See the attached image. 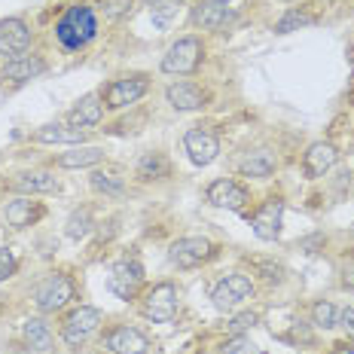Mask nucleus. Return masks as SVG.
<instances>
[{
	"mask_svg": "<svg viewBox=\"0 0 354 354\" xmlns=\"http://www.w3.org/2000/svg\"><path fill=\"white\" fill-rule=\"evenodd\" d=\"M55 162H58V168H92L98 162H104V147H88V144L71 147Z\"/></svg>",
	"mask_w": 354,
	"mask_h": 354,
	"instance_id": "nucleus-24",
	"label": "nucleus"
},
{
	"mask_svg": "<svg viewBox=\"0 0 354 354\" xmlns=\"http://www.w3.org/2000/svg\"><path fill=\"white\" fill-rule=\"evenodd\" d=\"M168 159L162 156V153L156 150H150V153H144L141 159H138V165H135V174L141 177V180H162V177H168Z\"/></svg>",
	"mask_w": 354,
	"mask_h": 354,
	"instance_id": "nucleus-26",
	"label": "nucleus"
},
{
	"mask_svg": "<svg viewBox=\"0 0 354 354\" xmlns=\"http://www.w3.org/2000/svg\"><path fill=\"white\" fill-rule=\"evenodd\" d=\"M336 321H339V308L330 299H318L312 306V324L318 330H333Z\"/></svg>",
	"mask_w": 354,
	"mask_h": 354,
	"instance_id": "nucleus-30",
	"label": "nucleus"
},
{
	"mask_svg": "<svg viewBox=\"0 0 354 354\" xmlns=\"http://www.w3.org/2000/svg\"><path fill=\"white\" fill-rule=\"evenodd\" d=\"M46 73V62H43L40 55H19V58H10V62L3 64V71H0V80L3 83H12V86H21L28 83V80H37Z\"/></svg>",
	"mask_w": 354,
	"mask_h": 354,
	"instance_id": "nucleus-17",
	"label": "nucleus"
},
{
	"mask_svg": "<svg viewBox=\"0 0 354 354\" xmlns=\"http://www.w3.org/2000/svg\"><path fill=\"white\" fill-rule=\"evenodd\" d=\"M308 25H315L312 12H306L302 6H290V10L275 21V34H290V31H299V28H308Z\"/></svg>",
	"mask_w": 354,
	"mask_h": 354,
	"instance_id": "nucleus-28",
	"label": "nucleus"
},
{
	"mask_svg": "<svg viewBox=\"0 0 354 354\" xmlns=\"http://www.w3.org/2000/svg\"><path fill=\"white\" fill-rule=\"evenodd\" d=\"M281 217H284L281 198H266L260 208H257L254 220H250V226H254V235L260 241H275L278 235H281Z\"/></svg>",
	"mask_w": 354,
	"mask_h": 354,
	"instance_id": "nucleus-13",
	"label": "nucleus"
},
{
	"mask_svg": "<svg viewBox=\"0 0 354 354\" xmlns=\"http://www.w3.org/2000/svg\"><path fill=\"white\" fill-rule=\"evenodd\" d=\"M205 62V43L198 40V37H180V40H174L171 46L165 49V55H162V73H171V77H189V73H196L202 68Z\"/></svg>",
	"mask_w": 354,
	"mask_h": 354,
	"instance_id": "nucleus-2",
	"label": "nucleus"
},
{
	"mask_svg": "<svg viewBox=\"0 0 354 354\" xmlns=\"http://www.w3.org/2000/svg\"><path fill=\"white\" fill-rule=\"evenodd\" d=\"M254 324H257V312H239L226 324V330H230V336H245V330H250Z\"/></svg>",
	"mask_w": 354,
	"mask_h": 354,
	"instance_id": "nucleus-32",
	"label": "nucleus"
},
{
	"mask_svg": "<svg viewBox=\"0 0 354 354\" xmlns=\"http://www.w3.org/2000/svg\"><path fill=\"white\" fill-rule=\"evenodd\" d=\"M34 141L80 147V144H86V129H77V125H71V122H46L34 131Z\"/></svg>",
	"mask_w": 354,
	"mask_h": 354,
	"instance_id": "nucleus-23",
	"label": "nucleus"
},
{
	"mask_svg": "<svg viewBox=\"0 0 354 354\" xmlns=\"http://www.w3.org/2000/svg\"><path fill=\"white\" fill-rule=\"evenodd\" d=\"M278 168V156L272 150H248L245 156L239 159V174L241 177H254V180H266V177H272Z\"/></svg>",
	"mask_w": 354,
	"mask_h": 354,
	"instance_id": "nucleus-21",
	"label": "nucleus"
},
{
	"mask_svg": "<svg viewBox=\"0 0 354 354\" xmlns=\"http://www.w3.org/2000/svg\"><path fill=\"white\" fill-rule=\"evenodd\" d=\"M95 230V220H92V211L88 208H77V211H71V217H68V223H64V235H68L71 241H83L88 239Z\"/></svg>",
	"mask_w": 354,
	"mask_h": 354,
	"instance_id": "nucleus-27",
	"label": "nucleus"
},
{
	"mask_svg": "<svg viewBox=\"0 0 354 354\" xmlns=\"http://www.w3.org/2000/svg\"><path fill=\"white\" fill-rule=\"evenodd\" d=\"M339 284H342L345 290H354V260L339 269Z\"/></svg>",
	"mask_w": 354,
	"mask_h": 354,
	"instance_id": "nucleus-36",
	"label": "nucleus"
},
{
	"mask_svg": "<svg viewBox=\"0 0 354 354\" xmlns=\"http://www.w3.org/2000/svg\"><path fill=\"white\" fill-rule=\"evenodd\" d=\"M104 98H101V92H88L83 95V98L73 104V110L68 113V122L77 125V129H92V125H98L101 120H104Z\"/></svg>",
	"mask_w": 354,
	"mask_h": 354,
	"instance_id": "nucleus-19",
	"label": "nucleus"
},
{
	"mask_svg": "<svg viewBox=\"0 0 354 354\" xmlns=\"http://www.w3.org/2000/svg\"><path fill=\"white\" fill-rule=\"evenodd\" d=\"M19 196H46V193H58V177L55 171H21L12 177L10 183Z\"/></svg>",
	"mask_w": 354,
	"mask_h": 354,
	"instance_id": "nucleus-20",
	"label": "nucleus"
},
{
	"mask_svg": "<svg viewBox=\"0 0 354 354\" xmlns=\"http://www.w3.org/2000/svg\"><path fill=\"white\" fill-rule=\"evenodd\" d=\"M183 150H187V156L193 165L205 168L220 156V141L208 129H189L187 135H183Z\"/></svg>",
	"mask_w": 354,
	"mask_h": 354,
	"instance_id": "nucleus-12",
	"label": "nucleus"
},
{
	"mask_svg": "<svg viewBox=\"0 0 354 354\" xmlns=\"http://www.w3.org/2000/svg\"><path fill=\"white\" fill-rule=\"evenodd\" d=\"M211 3H230V0H211Z\"/></svg>",
	"mask_w": 354,
	"mask_h": 354,
	"instance_id": "nucleus-38",
	"label": "nucleus"
},
{
	"mask_svg": "<svg viewBox=\"0 0 354 354\" xmlns=\"http://www.w3.org/2000/svg\"><path fill=\"white\" fill-rule=\"evenodd\" d=\"M21 336H25V345L31 351H49L53 348V330L43 318H28L21 324Z\"/></svg>",
	"mask_w": 354,
	"mask_h": 354,
	"instance_id": "nucleus-25",
	"label": "nucleus"
},
{
	"mask_svg": "<svg viewBox=\"0 0 354 354\" xmlns=\"http://www.w3.org/2000/svg\"><path fill=\"white\" fill-rule=\"evenodd\" d=\"M339 162V150L336 144L330 141H315L308 144L306 156H302V171H306L308 180H318V177H324Z\"/></svg>",
	"mask_w": 354,
	"mask_h": 354,
	"instance_id": "nucleus-14",
	"label": "nucleus"
},
{
	"mask_svg": "<svg viewBox=\"0 0 354 354\" xmlns=\"http://www.w3.org/2000/svg\"><path fill=\"white\" fill-rule=\"evenodd\" d=\"M189 21H193L196 28H202V31H223L230 21H235V12L226 3H211V0H205V3H196L193 10H189Z\"/></svg>",
	"mask_w": 354,
	"mask_h": 354,
	"instance_id": "nucleus-16",
	"label": "nucleus"
},
{
	"mask_svg": "<svg viewBox=\"0 0 354 354\" xmlns=\"http://www.w3.org/2000/svg\"><path fill=\"white\" fill-rule=\"evenodd\" d=\"M336 354H354V348H348V345H342V348H336Z\"/></svg>",
	"mask_w": 354,
	"mask_h": 354,
	"instance_id": "nucleus-37",
	"label": "nucleus"
},
{
	"mask_svg": "<svg viewBox=\"0 0 354 354\" xmlns=\"http://www.w3.org/2000/svg\"><path fill=\"white\" fill-rule=\"evenodd\" d=\"M144 281H147V272L138 257H122L110 266V275H107V287L116 299H138V293L144 290Z\"/></svg>",
	"mask_w": 354,
	"mask_h": 354,
	"instance_id": "nucleus-4",
	"label": "nucleus"
},
{
	"mask_svg": "<svg viewBox=\"0 0 354 354\" xmlns=\"http://www.w3.org/2000/svg\"><path fill=\"white\" fill-rule=\"evenodd\" d=\"M205 196H208V202L214 208H226V211H241L250 198L248 189L241 187V183H235L232 177H217V180H211Z\"/></svg>",
	"mask_w": 354,
	"mask_h": 354,
	"instance_id": "nucleus-11",
	"label": "nucleus"
},
{
	"mask_svg": "<svg viewBox=\"0 0 354 354\" xmlns=\"http://www.w3.org/2000/svg\"><path fill=\"white\" fill-rule=\"evenodd\" d=\"M257 287L250 281V275L245 272H232V275L220 278L217 287L211 290V306L217 308V312H235L239 306H245L248 299H254Z\"/></svg>",
	"mask_w": 354,
	"mask_h": 354,
	"instance_id": "nucleus-5",
	"label": "nucleus"
},
{
	"mask_svg": "<svg viewBox=\"0 0 354 354\" xmlns=\"http://www.w3.org/2000/svg\"><path fill=\"white\" fill-rule=\"evenodd\" d=\"M129 10H131V0H101V12H104V19H110V21L122 19Z\"/></svg>",
	"mask_w": 354,
	"mask_h": 354,
	"instance_id": "nucleus-34",
	"label": "nucleus"
},
{
	"mask_svg": "<svg viewBox=\"0 0 354 354\" xmlns=\"http://www.w3.org/2000/svg\"><path fill=\"white\" fill-rule=\"evenodd\" d=\"M147 88H150V77L147 73H129V77L110 80L104 92H101V98H104L107 110H122V107H131L135 101H141Z\"/></svg>",
	"mask_w": 354,
	"mask_h": 354,
	"instance_id": "nucleus-6",
	"label": "nucleus"
},
{
	"mask_svg": "<svg viewBox=\"0 0 354 354\" xmlns=\"http://www.w3.org/2000/svg\"><path fill=\"white\" fill-rule=\"evenodd\" d=\"M88 183H92L95 193H104V196H113V198L125 193L122 177H116V174H110V171H92Z\"/></svg>",
	"mask_w": 354,
	"mask_h": 354,
	"instance_id": "nucleus-29",
	"label": "nucleus"
},
{
	"mask_svg": "<svg viewBox=\"0 0 354 354\" xmlns=\"http://www.w3.org/2000/svg\"><path fill=\"white\" fill-rule=\"evenodd\" d=\"M95 34H98V19H95L92 6H71L55 21V37L64 49H83L86 43L95 40Z\"/></svg>",
	"mask_w": 354,
	"mask_h": 354,
	"instance_id": "nucleus-1",
	"label": "nucleus"
},
{
	"mask_svg": "<svg viewBox=\"0 0 354 354\" xmlns=\"http://www.w3.org/2000/svg\"><path fill=\"white\" fill-rule=\"evenodd\" d=\"M165 101L171 104L177 113H189V110H202L205 101H208V95H205L202 86L189 83V80H177L165 88Z\"/></svg>",
	"mask_w": 354,
	"mask_h": 354,
	"instance_id": "nucleus-15",
	"label": "nucleus"
},
{
	"mask_svg": "<svg viewBox=\"0 0 354 354\" xmlns=\"http://www.w3.org/2000/svg\"><path fill=\"white\" fill-rule=\"evenodd\" d=\"M101 327V312L92 306H77L68 312V318L62 324V339L68 348H83V345L98 333Z\"/></svg>",
	"mask_w": 354,
	"mask_h": 354,
	"instance_id": "nucleus-7",
	"label": "nucleus"
},
{
	"mask_svg": "<svg viewBox=\"0 0 354 354\" xmlns=\"http://www.w3.org/2000/svg\"><path fill=\"white\" fill-rule=\"evenodd\" d=\"M214 254H217V245L211 239H205V235H187V239H177L168 248V263L177 266V269H196V266L208 263Z\"/></svg>",
	"mask_w": 354,
	"mask_h": 354,
	"instance_id": "nucleus-9",
	"label": "nucleus"
},
{
	"mask_svg": "<svg viewBox=\"0 0 354 354\" xmlns=\"http://www.w3.org/2000/svg\"><path fill=\"white\" fill-rule=\"evenodd\" d=\"M6 223L12 226V230H28V226H34L37 220L43 217V205L34 202L31 196H16L10 198V205H6Z\"/></svg>",
	"mask_w": 354,
	"mask_h": 354,
	"instance_id": "nucleus-22",
	"label": "nucleus"
},
{
	"mask_svg": "<svg viewBox=\"0 0 354 354\" xmlns=\"http://www.w3.org/2000/svg\"><path fill=\"white\" fill-rule=\"evenodd\" d=\"M104 348L113 354H147L150 351V339L135 327H113L104 336Z\"/></svg>",
	"mask_w": 354,
	"mask_h": 354,
	"instance_id": "nucleus-18",
	"label": "nucleus"
},
{
	"mask_svg": "<svg viewBox=\"0 0 354 354\" xmlns=\"http://www.w3.org/2000/svg\"><path fill=\"white\" fill-rule=\"evenodd\" d=\"M217 354H257V345L250 342L248 336H230L217 348Z\"/></svg>",
	"mask_w": 354,
	"mask_h": 354,
	"instance_id": "nucleus-31",
	"label": "nucleus"
},
{
	"mask_svg": "<svg viewBox=\"0 0 354 354\" xmlns=\"http://www.w3.org/2000/svg\"><path fill=\"white\" fill-rule=\"evenodd\" d=\"M31 40H34V34L25 19H19V16L0 19V55H3L6 62L19 58V55H28Z\"/></svg>",
	"mask_w": 354,
	"mask_h": 354,
	"instance_id": "nucleus-10",
	"label": "nucleus"
},
{
	"mask_svg": "<svg viewBox=\"0 0 354 354\" xmlns=\"http://www.w3.org/2000/svg\"><path fill=\"white\" fill-rule=\"evenodd\" d=\"M339 327H342V333L348 336V339H354V308H342L339 312Z\"/></svg>",
	"mask_w": 354,
	"mask_h": 354,
	"instance_id": "nucleus-35",
	"label": "nucleus"
},
{
	"mask_svg": "<svg viewBox=\"0 0 354 354\" xmlns=\"http://www.w3.org/2000/svg\"><path fill=\"white\" fill-rule=\"evenodd\" d=\"M16 269H19V260L12 254V248H0V284L10 281L16 275Z\"/></svg>",
	"mask_w": 354,
	"mask_h": 354,
	"instance_id": "nucleus-33",
	"label": "nucleus"
},
{
	"mask_svg": "<svg viewBox=\"0 0 354 354\" xmlns=\"http://www.w3.org/2000/svg\"><path fill=\"white\" fill-rule=\"evenodd\" d=\"M177 287L171 281H159L144 293L141 299V315L153 324H171L177 315Z\"/></svg>",
	"mask_w": 354,
	"mask_h": 354,
	"instance_id": "nucleus-8",
	"label": "nucleus"
},
{
	"mask_svg": "<svg viewBox=\"0 0 354 354\" xmlns=\"http://www.w3.org/2000/svg\"><path fill=\"white\" fill-rule=\"evenodd\" d=\"M73 297H77V287H73V281L68 275H62V272H49V275H43L31 290L34 306L40 308L43 315L62 312L64 306H71Z\"/></svg>",
	"mask_w": 354,
	"mask_h": 354,
	"instance_id": "nucleus-3",
	"label": "nucleus"
}]
</instances>
